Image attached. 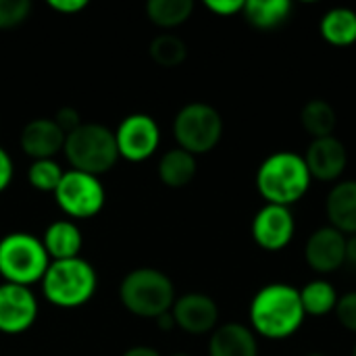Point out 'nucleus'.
I'll return each mask as SVG.
<instances>
[{"label":"nucleus","mask_w":356,"mask_h":356,"mask_svg":"<svg viewBox=\"0 0 356 356\" xmlns=\"http://www.w3.org/2000/svg\"><path fill=\"white\" fill-rule=\"evenodd\" d=\"M194 10L192 0H150L146 2V15L148 19L163 29L177 27L190 19Z\"/></svg>","instance_id":"22"},{"label":"nucleus","mask_w":356,"mask_h":356,"mask_svg":"<svg viewBox=\"0 0 356 356\" xmlns=\"http://www.w3.org/2000/svg\"><path fill=\"white\" fill-rule=\"evenodd\" d=\"M171 315L175 319V325L192 336H202L213 332L219 321L217 302L200 292H190L175 298Z\"/></svg>","instance_id":"12"},{"label":"nucleus","mask_w":356,"mask_h":356,"mask_svg":"<svg viewBox=\"0 0 356 356\" xmlns=\"http://www.w3.org/2000/svg\"><path fill=\"white\" fill-rule=\"evenodd\" d=\"M321 35L334 46L356 42V13L350 8H332L321 19Z\"/></svg>","instance_id":"21"},{"label":"nucleus","mask_w":356,"mask_h":356,"mask_svg":"<svg viewBox=\"0 0 356 356\" xmlns=\"http://www.w3.org/2000/svg\"><path fill=\"white\" fill-rule=\"evenodd\" d=\"M302 159L307 163V169H309L311 177L321 179V181L338 179L344 173L346 161H348L344 144L334 136L313 140Z\"/></svg>","instance_id":"15"},{"label":"nucleus","mask_w":356,"mask_h":356,"mask_svg":"<svg viewBox=\"0 0 356 356\" xmlns=\"http://www.w3.org/2000/svg\"><path fill=\"white\" fill-rule=\"evenodd\" d=\"M148 54L150 58L159 65V67H165V69H173V67H179L186 56H188V46L186 42L175 35V33H161L156 35L150 46H148Z\"/></svg>","instance_id":"25"},{"label":"nucleus","mask_w":356,"mask_h":356,"mask_svg":"<svg viewBox=\"0 0 356 356\" xmlns=\"http://www.w3.org/2000/svg\"><path fill=\"white\" fill-rule=\"evenodd\" d=\"M119 156L131 163H142L150 159L161 144L159 123L146 113L127 115L115 131Z\"/></svg>","instance_id":"9"},{"label":"nucleus","mask_w":356,"mask_h":356,"mask_svg":"<svg viewBox=\"0 0 356 356\" xmlns=\"http://www.w3.org/2000/svg\"><path fill=\"white\" fill-rule=\"evenodd\" d=\"M294 217L288 207L267 204L263 207L252 221V238L254 242L269 252H277L292 242L294 236Z\"/></svg>","instance_id":"11"},{"label":"nucleus","mask_w":356,"mask_h":356,"mask_svg":"<svg viewBox=\"0 0 356 356\" xmlns=\"http://www.w3.org/2000/svg\"><path fill=\"white\" fill-rule=\"evenodd\" d=\"M346 263L356 269V236L346 240Z\"/></svg>","instance_id":"34"},{"label":"nucleus","mask_w":356,"mask_h":356,"mask_svg":"<svg viewBox=\"0 0 356 356\" xmlns=\"http://www.w3.org/2000/svg\"><path fill=\"white\" fill-rule=\"evenodd\" d=\"M50 257L42 240L33 238L27 232H13L0 240V275L4 284H17L29 288L35 282H42Z\"/></svg>","instance_id":"6"},{"label":"nucleus","mask_w":356,"mask_h":356,"mask_svg":"<svg viewBox=\"0 0 356 356\" xmlns=\"http://www.w3.org/2000/svg\"><path fill=\"white\" fill-rule=\"evenodd\" d=\"M38 317V300L25 286L2 284L0 286V332L17 336L27 332Z\"/></svg>","instance_id":"10"},{"label":"nucleus","mask_w":356,"mask_h":356,"mask_svg":"<svg viewBox=\"0 0 356 356\" xmlns=\"http://www.w3.org/2000/svg\"><path fill=\"white\" fill-rule=\"evenodd\" d=\"M169 356H192V355H188V353H173V355H169Z\"/></svg>","instance_id":"36"},{"label":"nucleus","mask_w":356,"mask_h":356,"mask_svg":"<svg viewBox=\"0 0 356 356\" xmlns=\"http://www.w3.org/2000/svg\"><path fill=\"white\" fill-rule=\"evenodd\" d=\"M311 186V173L302 156L292 152H275L257 173V188L267 204L290 207L300 200Z\"/></svg>","instance_id":"2"},{"label":"nucleus","mask_w":356,"mask_h":356,"mask_svg":"<svg viewBox=\"0 0 356 356\" xmlns=\"http://www.w3.org/2000/svg\"><path fill=\"white\" fill-rule=\"evenodd\" d=\"M246 21L257 29H273L290 19L292 2L288 0H248L242 8Z\"/></svg>","instance_id":"20"},{"label":"nucleus","mask_w":356,"mask_h":356,"mask_svg":"<svg viewBox=\"0 0 356 356\" xmlns=\"http://www.w3.org/2000/svg\"><path fill=\"white\" fill-rule=\"evenodd\" d=\"M65 138L67 136L60 131V127L54 123V119L40 117V119H31L29 123H25V127L21 129V136H19V144H21V150L29 159L46 161L63 150Z\"/></svg>","instance_id":"14"},{"label":"nucleus","mask_w":356,"mask_h":356,"mask_svg":"<svg viewBox=\"0 0 356 356\" xmlns=\"http://www.w3.org/2000/svg\"><path fill=\"white\" fill-rule=\"evenodd\" d=\"M48 6L63 15H75V13L83 10L88 4L83 0H48Z\"/></svg>","instance_id":"31"},{"label":"nucleus","mask_w":356,"mask_h":356,"mask_svg":"<svg viewBox=\"0 0 356 356\" xmlns=\"http://www.w3.org/2000/svg\"><path fill=\"white\" fill-rule=\"evenodd\" d=\"M121 356H161V355H159V350H156V348H152V346H131V348H127V350H125Z\"/></svg>","instance_id":"33"},{"label":"nucleus","mask_w":356,"mask_h":356,"mask_svg":"<svg viewBox=\"0 0 356 356\" xmlns=\"http://www.w3.org/2000/svg\"><path fill=\"white\" fill-rule=\"evenodd\" d=\"M353 356H356V346H355V353H353Z\"/></svg>","instance_id":"38"},{"label":"nucleus","mask_w":356,"mask_h":356,"mask_svg":"<svg viewBox=\"0 0 356 356\" xmlns=\"http://www.w3.org/2000/svg\"><path fill=\"white\" fill-rule=\"evenodd\" d=\"M10 181H13V159L0 146V192H4Z\"/></svg>","instance_id":"32"},{"label":"nucleus","mask_w":356,"mask_h":356,"mask_svg":"<svg viewBox=\"0 0 356 356\" xmlns=\"http://www.w3.org/2000/svg\"><path fill=\"white\" fill-rule=\"evenodd\" d=\"M334 311L342 327L356 334V292H348L342 298H338V305Z\"/></svg>","instance_id":"28"},{"label":"nucleus","mask_w":356,"mask_h":356,"mask_svg":"<svg viewBox=\"0 0 356 356\" xmlns=\"http://www.w3.org/2000/svg\"><path fill=\"white\" fill-rule=\"evenodd\" d=\"M173 134L181 150L194 156L204 154L219 144L223 136V119L211 104L190 102L175 115Z\"/></svg>","instance_id":"7"},{"label":"nucleus","mask_w":356,"mask_h":356,"mask_svg":"<svg viewBox=\"0 0 356 356\" xmlns=\"http://www.w3.org/2000/svg\"><path fill=\"white\" fill-rule=\"evenodd\" d=\"M63 152L73 171L102 175L119 161L115 131L100 123H81L65 138Z\"/></svg>","instance_id":"5"},{"label":"nucleus","mask_w":356,"mask_h":356,"mask_svg":"<svg viewBox=\"0 0 356 356\" xmlns=\"http://www.w3.org/2000/svg\"><path fill=\"white\" fill-rule=\"evenodd\" d=\"M156 323H159L161 330H173V327H177V325H175V319H173V315H171V311L165 313V315H161V317H156Z\"/></svg>","instance_id":"35"},{"label":"nucleus","mask_w":356,"mask_h":356,"mask_svg":"<svg viewBox=\"0 0 356 356\" xmlns=\"http://www.w3.org/2000/svg\"><path fill=\"white\" fill-rule=\"evenodd\" d=\"M325 209L334 229L356 236V181H342L334 186Z\"/></svg>","instance_id":"18"},{"label":"nucleus","mask_w":356,"mask_h":356,"mask_svg":"<svg viewBox=\"0 0 356 356\" xmlns=\"http://www.w3.org/2000/svg\"><path fill=\"white\" fill-rule=\"evenodd\" d=\"M121 305L136 317L156 319L173 309V282L159 269L140 267L129 271L119 286Z\"/></svg>","instance_id":"4"},{"label":"nucleus","mask_w":356,"mask_h":356,"mask_svg":"<svg viewBox=\"0 0 356 356\" xmlns=\"http://www.w3.org/2000/svg\"><path fill=\"white\" fill-rule=\"evenodd\" d=\"M307 356H325V355H321V353H311V355H307Z\"/></svg>","instance_id":"37"},{"label":"nucleus","mask_w":356,"mask_h":356,"mask_svg":"<svg viewBox=\"0 0 356 356\" xmlns=\"http://www.w3.org/2000/svg\"><path fill=\"white\" fill-rule=\"evenodd\" d=\"M305 257L317 273H332L346 263V236L332 225L321 227L309 238Z\"/></svg>","instance_id":"13"},{"label":"nucleus","mask_w":356,"mask_h":356,"mask_svg":"<svg viewBox=\"0 0 356 356\" xmlns=\"http://www.w3.org/2000/svg\"><path fill=\"white\" fill-rule=\"evenodd\" d=\"M302 127L313 136V140L330 138L336 129V111L327 100H311L305 104L300 113Z\"/></svg>","instance_id":"23"},{"label":"nucleus","mask_w":356,"mask_h":356,"mask_svg":"<svg viewBox=\"0 0 356 356\" xmlns=\"http://www.w3.org/2000/svg\"><path fill=\"white\" fill-rule=\"evenodd\" d=\"M300 302H302L305 315L321 317L336 309L338 294L332 284H327L323 280H315L300 290Z\"/></svg>","instance_id":"24"},{"label":"nucleus","mask_w":356,"mask_h":356,"mask_svg":"<svg viewBox=\"0 0 356 356\" xmlns=\"http://www.w3.org/2000/svg\"><path fill=\"white\" fill-rule=\"evenodd\" d=\"M194 175L196 156L181 148L167 150L159 161V179L167 188H186L194 179Z\"/></svg>","instance_id":"19"},{"label":"nucleus","mask_w":356,"mask_h":356,"mask_svg":"<svg viewBox=\"0 0 356 356\" xmlns=\"http://www.w3.org/2000/svg\"><path fill=\"white\" fill-rule=\"evenodd\" d=\"M98 275L94 267L77 257L67 261H52L42 277L44 298L58 309H77L96 294Z\"/></svg>","instance_id":"3"},{"label":"nucleus","mask_w":356,"mask_h":356,"mask_svg":"<svg viewBox=\"0 0 356 356\" xmlns=\"http://www.w3.org/2000/svg\"><path fill=\"white\" fill-rule=\"evenodd\" d=\"M42 244L52 261L77 259L83 246V236L73 221H54L46 227Z\"/></svg>","instance_id":"17"},{"label":"nucleus","mask_w":356,"mask_h":356,"mask_svg":"<svg viewBox=\"0 0 356 356\" xmlns=\"http://www.w3.org/2000/svg\"><path fill=\"white\" fill-rule=\"evenodd\" d=\"M31 13L29 0H0V29H13L21 25Z\"/></svg>","instance_id":"27"},{"label":"nucleus","mask_w":356,"mask_h":356,"mask_svg":"<svg viewBox=\"0 0 356 356\" xmlns=\"http://www.w3.org/2000/svg\"><path fill=\"white\" fill-rule=\"evenodd\" d=\"M54 123L60 127V131H63L65 136H69L71 131H75V129L81 125V117H79V113H77L73 106H63V108L56 111Z\"/></svg>","instance_id":"29"},{"label":"nucleus","mask_w":356,"mask_h":356,"mask_svg":"<svg viewBox=\"0 0 356 356\" xmlns=\"http://www.w3.org/2000/svg\"><path fill=\"white\" fill-rule=\"evenodd\" d=\"M54 198L65 215L73 219H90L102 211L106 194L96 175L69 169L54 190Z\"/></svg>","instance_id":"8"},{"label":"nucleus","mask_w":356,"mask_h":356,"mask_svg":"<svg viewBox=\"0 0 356 356\" xmlns=\"http://www.w3.org/2000/svg\"><path fill=\"white\" fill-rule=\"evenodd\" d=\"M209 356H259V344L246 325L227 323L213 332Z\"/></svg>","instance_id":"16"},{"label":"nucleus","mask_w":356,"mask_h":356,"mask_svg":"<svg viewBox=\"0 0 356 356\" xmlns=\"http://www.w3.org/2000/svg\"><path fill=\"white\" fill-rule=\"evenodd\" d=\"M204 6L209 10H213L215 15H221V17H229V15H236L244 8V2L242 0H207Z\"/></svg>","instance_id":"30"},{"label":"nucleus","mask_w":356,"mask_h":356,"mask_svg":"<svg viewBox=\"0 0 356 356\" xmlns=\"http://www.w3.org/2000/svg\"><path fill=\"white\" fill-rule=\"evenodd\" d=\"M305 321L300 292L286 284H271L257 292L250 305L252 330L267 340L294 336Z\"/></svg>","instance_id":"1"},{"label":"nucleus","mask_w":356,"mask_h":356,"mask_svg":"<svg viewBox=\"0 0 356 356\" xmlns=\"http://www.w3.org/2000/svg\"><path fill=\"white\" fill-rule=\"evenodd\" d=\"M65 171L60 169V165L52 159L46 161H33L27 169V181L33 190L38 192H52L58 188L60 179H63Z\"/></svg>","instance_id":"26"}]
</instances>
